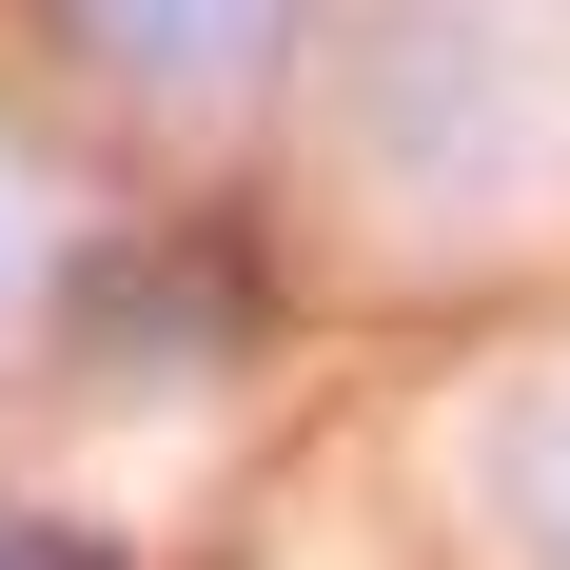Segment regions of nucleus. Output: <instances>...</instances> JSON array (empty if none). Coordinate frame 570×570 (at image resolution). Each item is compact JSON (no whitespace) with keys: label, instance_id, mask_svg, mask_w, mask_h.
<instances>
[{"label":"nucleus","instance_id":"nucleus-1","mask_svg":"<svg viewBox=\"0 0 570 570\" xmlns=\"http://www.w3.org/2000/svg\"><path fill=\"white\" fill-rule=\"evenodd\" d=\"M570 0H354V158L394 197H492L551 158Z\"/></svg>","mask_w":570,"mask_h":570},{"label":"nucleus","instance_id":"nucleus-5","mask_svg":"<svg viewBox=\"0 0 570 570\" xmlns=\"http://www.w3.org/2000/svg\"><path fill=\"white\" fill-rule=\"evenodd\" d=\"M0 570H138L118 531H59V512H0Z\"/></svg>","mask_w":570,"mask_h":570},{"label":"nucleus","instance_id":"nucleus-6","mask_svg":"<svg viewBox=\"0 0 570 570\" xmlns=\"http://www.w3.org/2000/svg\"><path fill=\"white\" fill-rule=\"evenodd\" d=\"M20 295H40V177L0 158V315H20Z\"/></svg>","mask_w":570,"mask_h":570},{"label":"nucleus","instance_id":"nucleus-4","mask_svg":"<svg viewBox=\"0 0 570 570\" xmlns=\"http://www.w3.org/2000/svg\"><path fill=\"white\" fill-rule=\"evenodd\" d=\"M472 492H492L512 570H570V374H531V394L472 413Z\"/></svg>","mask_w":570,"mask_h":570},{"label":"nucleus","instance_id":"nucleus-3","mask_svg":"<svg viewBox=\"0 0 570 570\" xmlns=\"http://www.w3.org/2000/svg\"><path fill=\"white\" fill-rule=\"evenodd\" d=\"M295 20H315V0H59V59H79V79H118V99H256V79H276L295 59Z\"/></svg>","mask_w":570,"mask_h":570},{"label":"nucleus","instance_id":"nucleus-2","mask_svg":"<svg viewBox=\"0 0 570 570\" xmlns=\"http://www.w3.org/2000/svg\"><path fill=\"white\" fill-rule=\"evenodd\" d=\"M256 315H276V295L236 276L217 236H158V256L118 236V256H79V276H59V335L99 354V374H217Z\"/></svg>","mask_w":570,"mask_h":570}]
</instances>
